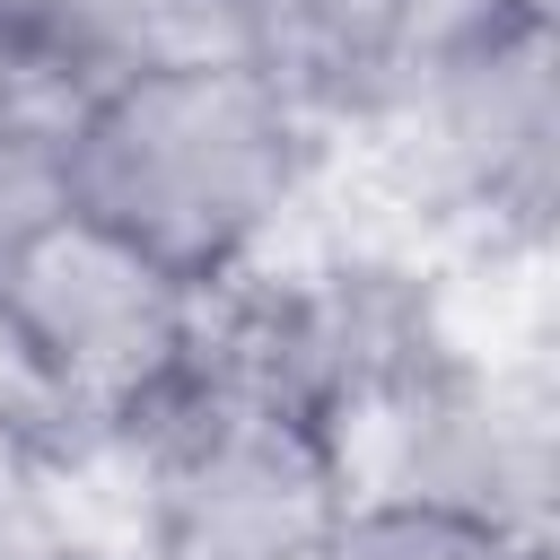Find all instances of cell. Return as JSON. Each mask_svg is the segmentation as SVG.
Returning a JSON list of instances; mask_svg holds the SVG:
<instances>
[{"mask_svg": "<svg viewBox=\"0 0 560 560\" xmlns=\"http://www.w3.org/2000/svg\"><path fill=\"white\" fill-rule=\"evenodd\" d=\"M306 114L210 44H166L61 114L70 219L184 280L192 298L236 289L306 184Z\"/></svg>", "mask_w": 560, "mask_h": 560, "instance_id": "1", "label": "cell"}, {"mask_svg": "<svg viewBox=\"0 0 560 560\" xmlns=\"http://www.w3.org/2000/svg\"><path fill=\"white\" fill-rule=\"evenodd\" d=\"M131 446L149 560H324L359 499V455L210 350Z\"/></svg>", "mask_w": 560, "mask_h": 560, "instance_id": "2", "label": "cell"}, {"mask_svg": "<svg viewBox=\"0 0 560 560\" xmlns=\"http://www.w3.org/2000/svg\"><path fill=\"white\" fill-rule=\"evenodd\" d=\"M210 350V298L61 219L0 271V368L79 429H140Z\"/></svg>", "mask_w": 560, "mask_h": 560, "instance_id": "3", "label": "cell"}, {"mask_svg": "<svg viewBox=\"0 0 560 560\" xmlns=\"http://www.w3.org/2000/svg\"><path fill=\"white\" fill-rule=\"evenodd\" d=\"M402 105L429 131L438 175L490 228L534 236L560 166V96H551V26L542 0H481L464 26H438Z\"/></svg>", "mask_w": 560, "mask_h": 560, "instance_id": "4", "label": "cell"}, {"mask_svg": "<svg viewBox=\"0 0 560 560\" xmlns=\"http://www.w3.org/2000/svg\"><path fill=\"white\" fill-rule=\"evenodd\" d=\"M184 35L254 70L289 114L341 122L402 105L438 18L429 0H184Z\"/></svg>", "mask_w": 560, "mask_h": 560, "instance_id": "5", "label": "cell"}, {"mask_svg": "<svg viewBox=\"0 0 560 560\" xmlns=\"http://www.w3.org/2000/svg\"><path fill=\"white\" fill-rule=\"evenodd\" d=\"M166 44H184V0H0V96L70 114Z\"/></svg>", "mask_w": 560, "mask_h": 560, "instance_id": "6", "label": "cell"}, {"mask_svg": "<svg viewBox=\"0 0 560 560\" xmlns=\"http://www.w3.org/2000/svg\"><path fill=\"white\" fill-rule=\"evenodd\" d=\"M324 560H534V525H508L455 499L359 490Z\"/></svg>", "mask_w": 560, "mask_h": 560, "instance_id": "7", "label": "cell"}, {"mask_svg": "<svg viewBox=\"0 0 560 560\" xmlns=\"http://www.w3.org/2000/svg\"><path fill=\"white\" fill-rule=\"evenodd\" d=\"M70 219V192H61V114H35L18 96H0V271L52 236Z\"/></svg>", "mask_w": 560, "mask_h": 560, "instance_id": "8", "label": "cell"}]
</instances>
